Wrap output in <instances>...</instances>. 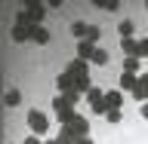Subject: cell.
Instances as JSON below:
<instances>
[{"label": "cell", "mask_w": 148, "mask_h": 144, "mask_svg": "<svg viewBox=\"0 0 148 144\" xmlns=\"http://www.w3.org/2000/svg\"><path fill=\"white\" fill-rule=\"evenodd\" d=\"M28 126H31V135H46L49 132V117H46L43 110H37V107H31L28 110Z\"/></svg>", "instance_id": "1"}, {"label": "cell", "mask_w": 148, "mask_h": 144, "mask_svg": "<svg viewBox=\"0 0 148 144\" xmlns=\"http://www.w3.org/2000/svg\"><path fill=\"white\" fill-rule=\"evenodd\" d=\"M86 101H90V110H92V114H99V117H105V114H108V104H105V89L92 86V89L86 92Z\"/></svg>", "instance_id": "2"}, {"label": "cell", "mask_w": 148, "mask_h": 144, "mask_svg": "<svg viewBox=\"0 0 148 144\" xmlns=\"http://www.w3.org/2000/svg\"><path fill=\"white\" fill-rule=\"evenodd\" d=\"M90 62H83V58H74V62H68V68L65 71L71 74V77H90Z\"/></svg>", "instance_id": "3"}, {"label": "cell", "mask_w": 148, "mask_h": 144, "mask_svg": "<svg viewBox=\"0 0 148 144\" xmlns=\"http://www.w3.org/2000/svg\"><path fill=\"white\" fill-rule=\"evenodd\" d=\"M68 129H71V135H74V138H90V120L80 117V114H77V120H74Z\"/></svg>", "instance_id": "4"}, {"label": "cell", "mask_w": 148, "mask_h": 144, "mask_svg": "<svg viewBox=\"0 0 148 144\" xmlns=\"http://www.w3.org/2000/svg\"><path fill=\"white\" fill-rule=\"evenodd\" d=\"M25 12L34 18L37 25H40V22L46 18V6H43V3H37V0H28V3H25Z\"/></svg>", "instance_id": "5"}, {"label": "cell", "mask_w": 148, "mask_h": 144, "mask_svg": "<svg viewBox=\"0 0 148 144\" xmlns=\"http://www.w3.org/2000/svg\"><path fill=\"white\" fill-rule=\"evenodd\" d=\"M133 98L139 101V104H148V74H142L136 83V89H133Z\"/></svg>", "instance_id": "6"}, {"label": "cell", "mask_w": 148, "mask_h": 144, "mask_svg": "<svg viewBox=\"0 0 148 144\" xmlns=\"http://www.w3.org/2000/svg\"><path fill=\"white\" fill-rule=\"evenodd\" d=\"M105 104H108V110H120L123 107V92L120 89H105Z\"/></svg>", "instance_id": "7"}, {"label": "cell", "mask_w": 148, "mask_h": 144, "mask_svg": "<svg viewBox=\"0 0 148 144\" xmlns=\"http://www.w3.org/2000/svg\"><path fill=\"white\" fill-rule=\"evenodd\" d=\"M40 25H31V28H12V40H16V43H28V40H34V31Z\"/></svg>", "instance_id": "8"}, {"label": "cell", "mask_w": 148, "mask_h": 144, "mask_svg": "<svg viewBox=\"0 0 148 144\" xmlns=\"http://www.w3.org/2000/svg\"><path fill=\"white\" fill-rule=\"evenodd\" d=\"M74 80H77V77H71L68 71H62L59 77H56V86H59V92H62V95H65V92H74Z\"/></svg>", "instance_id": "9"}, {"label": "cell", "mask_w": 148, "mask_h": 144, "mask_svg": "<svg viewBox=\"0 0 148 144\" xmlns=\"http://www.w3.org/2000/svg\"><path fill=\"white\" fill-rule=\"evenodd\" d=\"M96 49H99L96 43H90V40H80V43H77V58H83V62H90Z\"/></svg>", "instance_id": "10"}, {"label": "cell", "mask_w": 148, "mask_h": 144, "mask_svg": "<svg viewBox=\"0 0 148 144\" xmlns=\"http://www.w3.org/2000/svg\"><path fill=\"white\" fill-rule=\"evenodd\" d=\"M136 83H139V77H136V74H120V92H130V95H133Z\"/></svg>", "instance_id": "11"}, {"label": "cell", "mask_w": 148, "mask_h": 144, "mask_svg": "<svg viewBox=\"0 0 148 144\" xmlns=\"http://www.w3.org/2000/svg\"><path fill=\"white\" fill-rule=\"evenodd\" d=\"M120 49H123V58H130V55H136L139 40H133V37H123V40H120Z\"/></svg>", "instance_id": "12"}, {"label": "cell", "mask_w": 148, "mask_h": 144, "mask_svg": "<svg viewBox=\"0 0 148 144\" xmlns=\"http://www.w3.org/2000/svg\"><path fill=\"white\" fill-rule=\"evenodd\" d=\"M56 120H59V126H71L74 120H77V110L68 107V110H62V114H56Z\"/></svg>", "instance_id": "13"}, {"label": "cell", "mask_w": 148, "mask_h": 144, "mask_svg": "<svg viewBox=\"0 0 148 144\" xmlns=\"http://www.w3.org/2000/svg\"><path fill=\"white\" fill-rule=\"evenodd\" d=\"M90 64L92 68H105V64H108V52H105V49H96V52H92V58H90Z\"/></svg>", "instance_id": "14"}, {"label": "cell", "mask_w": 148, "mask_h": 144, "mask_svg": "<svg viewBox=\"0 0 148 144\" xmlns=\"http://www.w3.org/2000/svg\"><path fill=\"white\" fill-rule=\"evenodd\" d=\"M34 43H40V46L53 43V34H49V31H46L43 25H40V28H37V31H34Z\"/></svg>", "instance_id": "15"}, {"label": "cell", "mask_w": 148, "mask_h": 144, "mask_svg": "<svg viewBox=\"0 0 148 144\" xmlns=\"http://www.w3.org/2000/svg\"><path fill=\"white\" fill-rule=\"evenodd\" d=\"M90 89H92V80H90V77H77V80H74V92H80V95H86Z\"/></svg>", "instance_id": "16"}, {"label": "cell", "mask_w": 148, "mask_h": 144, "mask_svg": "<svg viewBox=\"0 0 148 144\" xmlns=\"http://www.w3.org/2000/svg\"><path fill=\"white\" fill-rule=\"evenodd\" d=\"M86 31H90V25H83V22H74L71 25V37H77V43L86 40Z\"/></svg>", "instance_id": "17"}, {"label": "cell", "mask_w": 148, "mask_h": 144, "mask_svg": "<svg viewBox=\"0 0 148 144\" xmlns=\"http://www.w3.org/2000/svg\"><path fill=\"white\" fill-rule=\"evenodd\" d=\"M117 34H120V40H123V37H133V22H130V18H120L117 22Z\"/></svg>", "instance_id": "18"}, {"label": "cell", "mask_w": 148, "mask_h": 144, "mask_svg": "<svg viewBox=\"0 0 148 144\" xmlns=\"http://www.w3.org/2000/svg\"><path fill=\"white\" fill-rule=\"evenodd\" d=\"M3 101H6V107H18V104H22V92H18V89H9Z\"/></svg>", "instance_id": "19"}, {"label": "cell", "mask_w": 148, "mask_h": 144, "mask_svg": "<svg viewBox=\"0 0 148 144\" xmlns=\"http://www.w3.org/2000/svg\"><path fill=\"white\" fill-rule=\"evenodd\" d=\"M123 74H136V77H139V58H136V55L123 58Z\"/></svg>", "instance_id": "20"}, {"label": "cell", "mask_w": 148, "mask_h": 144, "mask_svg": "<svg viewBox=\"0 0 148 144\" xmlns=\"http://www.w3.org/2000/svg\"><path fill=\"white\" fill-rule=\"evenodd\" d=\"M74 141H77V138L71 135V129H68V126H62V132L56 135V144H74Z\"/></svg>", "instance_id": "21"}, {"label": "cell", "mask_w": 148, "mask_h": 144, "mask_svg": "<svg viewBox=\"0 0 148 144\" xmlns=\"http://www.w3.org/2000/svg\"><path fill=\"white\" fill-rule=\"evenodd\" d=\"M92 3H96L99 9H108V12H117V9H120L117 0H92Z\"/></svg>", "instance_id": "22"}, {"label": "cell", "mask_w": 148, "mask_h": 144, "mask_svg": "<svg viewBox=\"0 0 148 144\" xmlns=\"http://www.w3.org/2000/svg\"><path fill=\"white\" fill-rule=\"evenodd\" d=\"M68 107H71V104L65 101V95H56V98H53V110H56V114H62V110H68Z\"/></svg>", "instance_id": "23"}, {"label": "cell", "mask_w": 148, "mask_h": 144, "mask_svg": "<svg viewBox=\"0 0 148 144\" xmlns=\"http://www.w3.org/2000/svg\"><path fill=\"white\" fill-rule=\"evenodd\" d=\"M86 40H90V43H96V46H99V40H102V28L90 25V31H86Z\"/></svg>", "instance_id": "24"}, {"label": "cell", "mask_w": 148, "mask_h": 144, "mask_svg": "<svg viewBox=\"0 0 148 144\" xmlns=\"http://www.w3.org/2000/svg\"><path fill=\"white\" fill-rule=\"evenodd\" d=\"M136 58H148V40H139V49H136Z\"/></svg>", "instance_id": "25"}, {"label": "cell", "mask_w": 148, "mask_h": 144, "mask_svg": "<svg viewBox=\"0 0 148 144\" xmlns=\"http://www.w3.org/2000/svg\"><path fill=\"white\" fill-rule=\"evenodd\" d=\"M105 120H108V123H120V120H123V110H108Z\"/></svg>", "instance_id": "26"}, {"label": "cell", "mask_w": 148, "mask_h": 144, "mask_svg": "<svg viewBox=\"0 0 148 144\" xmlns=\"http://www.w3.org/2000/svg\"><path fill=\"white\" fill-rule=\"evenodd\" d=\"M65 101H68L71 107H77V101H80V92H65Z\"/></svg>", "instance_id": "27"}, {"label": "cell", "mask_w": 148, "mask_h": 144, "mask_svg": "<svg viewBox=\"0 0 148 144\" xmlns=\"http://www.w3.org/2000/svg\"><path fill=\"white\" fill-rule=\"evenodd\" d=\"M25 144H43V141H40L37 135H28V138H25Z\"/></svg>", "instance_id": "28"}, {"label": "cell", "mask_w": 148, "mask_h": 144, "mask_svg": "<svg viewBox=\"0 0 148 144\" xmlns=\"http://www.w3.org/2000/svg\"><path fill=\"white\" fill-rule=\"evenodd\" d=\"M139 117H142V120H148V104H142V110H139Z\"/></svg>", "instance_id": "29"}, {"label": "cell", "mask_w": 148, "mask_h": 144, "mask_svg": "<svg viewBox=\"0 0 148 144\" xmlns=\"http://www.w3.org/2000/svg\"><path fill=\"white\" fill-rule=\"evenodd\" d=\"M74 144H92V141H90V138H77Z\"/></svg>", "instance_id": "30"}, {"label": "cell", "mask_w": 148, "mask_h": 144, "mask_svg": "<svg viewBox=\"0 0 148 144\" xmlns=\"http://www.w3.org/2000/svg\"><path fill=\"white\" fill-rule=\"evenodd\" d=\"M43 144H56V138H53V141H43Z\"/></svg>", "instance_id": "31"}, {"label": "cell", "mask_w": 148, "mask_h": 144, "mask_svg": "<svg viewBox=\"0 0 148 144\" xmlns=\"http://www.w3.org/2000/svg\"><path fill=\"white\" fill-rule=\"evenodd\" d=\"M145 6H148V3H145Z\"/></svg>", "instance_id": "32"}, {"label": "cell", "mask_w": 148, "mask_h": 144, "mask_svg": "<svg viewBox=\"0 0 148 144\" xmlns=\"http://www.w3.org/2000/svg\"><path fill=\"white\" fill-rule=\"evenodd\" d=\"M145 40H148V37H145Z\"/></svg>", "instance_id": "33"}]
</instances>
